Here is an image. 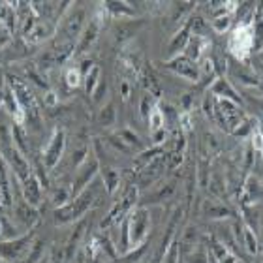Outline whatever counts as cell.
<instances>
[{
    "label": "cell",
    "instance_id": "4",
    "mask_svg": "<svg viewBox=\"0 0 263 263\" xmlns=\"http://www.w3.org/2000/svg\"><path fill=\"white\" fill-rule=\"evenodd\" d=\"M10 83H11V90H13L17 102H19L23 113H25V122L34 128H38L40 126V113H38L36 98H34L32 92L28 90L27 85H23V81H19L17 77H11Z\"/></svg>",
    "mask_w": 263,
    "mask_h": 263
},
{
    "label": "cell",
    "instance_id": "36",
    "mask_svg": "<svg viewBox=\"0 0 263 263\" xmlns=\"http://www.w3.org/2000/svg\"><path fill=\"white\" fill-rule=\"evenodd\" d=\"M188 259H190V263H207V254L203 250H194Z\"/></svg>",
    "mask_w": 263,
    "mask_h": 263
},
{
    "label": "cell",
    "instance_id": "14",
    "mask_svg": "<svg viewBox=\"0 0 263 263\" xmlns=\"http://www.w3.org/2000/svg\"><path fill=\"white\" fill-rule=\"evenodd\" d=\"M167 66H170L173 71L184 76L186 79H192V81H197V77H199V70H197L196 66H194V62L190 61V59H186V57L175 59V61H171Z\"/></svg>",
    "mask_w": 263,
    "mask_h": 263
},
{
    "label": "cell",
    "instance_id": "8",
    "mask_svg": "<svg viewBox=\"0 0 263 263\" xmlns=\"http://www.w3.org/2000/svg\"><path fill=\"white\" fill-rule=\"evenodd\" d=\"M216 113L220 115V122L224 124L226 130L237 128L242 122V111L241 107H237V104L230 102V100H220L216 104Z\"/></svg>",
    "mask_w": 263,
    "mask_h": 263
},
{
    "label": "cell",
    "instance_id": "29",
    "mask_svg": "<svg viewBox=\"0 0 263 263\" xmlns=\"http://www.w3.org/2000/svg\"><path fill=\"white\" fill-rule=\"evenodd\" d=\"M173 188H175V184L173 182H170V184H165V186H162L160 190H156V192L153 194V196L145 197V201H153V203H160L162 199H167V197L173 194Z\"/></svg>",
    "mask_w": 263,
    "mask_h": 263
},
{
    "label": "cell",
    "instance_id": "16",
    "mask_svg": "<svg viewBox=\"0 0 263 263\" xmlns=\"http://www.w3.org/2000/svg\"><path fill=\"white\" fill-rule=\"evenodd\" d=\"M102 182L109 194H113L121 184V173L115 167H102Z\"/></svg>",
    "mask_w": 263,
    "mask_h": 263
},
{
    "label": "cell",
    "instance_id": "23",
    "mask_svg": "<svg viewBox=\"0 0 263 263\" xmlns=\"http://www.w3.org/2000/svg\"><path fill=\"white\" fill-rule=\"evenodd\" d=\"M147 122H148V128H151V132H153V134H154V132H158V130H164L165 113L158 104L153 107V111H151V115H148Z\"/></svg>",
    "mask_w": 263,
    "mask_h": 263
},
{
    "label": "cell",
    "instance_id": "41",
    "mask_svg": "<svg viewBox=\"0 0 263 263\" xmlns=\"http://www.w3.org/2000/svg\"><path fill=\"white\" fill-rule=\"evenodd\" d=\"M77 263H83V259H79V261H77Z\"/></svg>",
    "mask_w": 263,
    "mask_h": 263
},
{
    "label": "cell",
    "instance_id": "5",
    "mask_svg": "<svg viewBox=\"0 0 263 263\" xmlns=\"http://www.w3.org/2000/svg\"><path fill=\"white\" fill-rule=\"evenodd\" d=\"M137 201V186H128L122 192L121 201L113 205V209L109 211V214L105 216V220L102 222V228H109V226L121 222L122 218H126L128 213L134 209V203Z\"/></svg>",
    "mask_w": 263,
    "mask_h": 263
},
{
    "label": "cell",
    "instance_id": "9",
    "mask_svg": "<svg viewBox=\"0 0 263 263\" xmlns=\"http://www.w3.org/2000/svg\"><path fill=\"white\" fill-rule=\"evenodd\" d=\"M98 162L94 158H90L87 162H83V165L79 167V171H77V175H76V181H73V186H71V197H76L79 196V194L85 190V188L92 182V179L96 177V173H98Z\"/></svg>",
    "mask_w": 263,
    "mask_h": 263
},
{
    "label": "cell",
    "instance_id": "25",
    "mask_svg": "<svg viewBox=\"0 0 263 263\" xmlns=\"http://www.w3.org/2000/svg\"><path fill=\"white\" fill-rule=\"evenodd\" d=\"M242 248L247 250V252H250V254H258V239L254 237V233H252V230L250 228H245L242 230Z\"/></svg>",
    "mask_w": 263,
    "mask_h": 263
},
{
    "label": "cell",
    "instance_id": "7",
    "mask_svg": "<svg viewBox=\"0 0 263 263\" xmlns=\"http://www.w3.org/2000/svg\"><path fill=\"white\" fill-rule=\"evenodd\" d=\"M34 239V233H28L27 237L15 239V241H2L0 242V258L8 261H17L19 258L27 256L30 250V241Z\"/></svg>",
    "mask_w": 263,
    "mask_h": 263
},
{
    "label": "cell",
    "instance_id": "38",
    "mask_svg": "<svg viewBox=\"0 0 263 263\" xmlns=\"http://www.w3.org/2000/svg\"><path fill=\"white\" fill-rule=\"evenodd\" d=\"M165 139V130H158V132H154L153 134V141L154 145H162Z\"/></svg>",
    "mask_w": 263,
    "mask_h": 263
},
{
    "label": "cell",
    "instance_id": "35",
    "mask_svg": "<svg viewBox=\"0 0 263 263\" xmlns=\"http://www.w3.org/2000/svg\"><path fill=\"white\" fill-rule=\"evenodd\" d=\"M153 107H154V105H151V98H148V96H145V98L141 100V117H143V119H148V115H151Z\"/></svg>",
    "mask_w": 263,
    "mask_h": 263
},
{
    "label": "cell",
    "instance_id": "18",
    "mask_svg": "<svg viewBox=\"0 0 263 263\" xmlns=\"http://www.w3.org/2000/svg\"><path fill=\"white\" fill-rule=\"evenodd\" d=\"M203 213L207 218H226V216H230L231 211L226 205L222 203H213V201H205L203 205Z\"/></svg>",
    "mask_w": 263,
    "mask_h": 263
},
{
    "label": "cell",
    "instance_id": "13",
    "mask_svg": "<svg viewBox=\"0 0 263 263\" xmlns=\"http://www.w3.org/2000/svg\"><path fill=\"white\" fill-rule=\"evenodd\" d=\"M98 32H100V23L96 21V19H92L87 27L83 28V34H81V38H79V44H77V49H76L77 55H81V53L90 49V45L98 38Z\"/></svg>",
    "mask_w": 263,
    "mask_h": 263
},
{
    "label": "cell",
    "instance_id": "19",
    "mask_svg": "<svg viewBox=\"0 0 263 263\" xmlns=\"http://www.w3.org/2000/svg\"><path fill=\"white\" fill-rule=\"evenodd\" d=\"M98 122H100V126H104V128L113 126L117 122V109L113 102H107V104L102 107V111H100V115H98Z\"/></svg>",
    "mask_w": 263,
    "mask_h": 263
},
{
    "label": "cell",
    "instance_id": "39",
    "mask_svg": "<svg viewBox=\"0 0 263 263\" xmlns=\"http://www.w3.org/2000/svg\"><path fill=\"white\" fill-rule=\"evenodd\" d=\"M4 94H6V85H4V77L0 76V104L4 102Z\"/></svg>",
    "mask_w": 263,
    "mask_h": 263
},
{
    "label": "cell",
    "instance_id": "22",
    "mask_svg": "<svg viewBox=\"0 0 263 263\" xmlns=\"http://www.w3.org/2000/svg\"><path fill=\"white\" fill-rule=\"evenodd\" d=\"M115 137L119 139V141L124 143L128 148H132V151L141 147V139H139V136H137L136 132H132L130 128H122V130H119L115 134Z\"/></svg>",
    "mask_w": 263,
    "mask_h": 263
},
{
    "label": "cell",
    "instance_id": "2",
    "mask_svg": "<svg viewBox=\"0 0 263 263\" xmlns=\"http://www.w3.org/2000/svg\"><path fill=\"white\" fill-rule=\"evenodd\" d=\"M151 231V213L145 207H136L128 213V237L130 250L143 247Z\"/></svg>",
    "mask_w": 263,
    "mask_h": 263
},
{
    "label": "cell",
    "instance_id": "37",
    "mask_svg": "<svg viewBox=\"0 0 263 263\" xmlns=\"http://www.w3.org/2000/svg\"><path fill=\"white\" fill-rule=\"evenodd\" d=\"M44 102H45V105H49V107H53V105L59 104V96H57L55 90H47V92H45Z\"/></svg>",
    "mask_w": 263,
    "mask_h": 263
},
{
    "label": "cell",
    "instance_id": "21",
    "mask_svg": "<svg viewBox=\"0 0 263 263\" xmlns=\"http://www.w3.org/2000/svg\"><path fill=\"white\" fill-rule=\"evenodd\" d=\"M203 47H205V40L201 36H190L186 44V59L190 61H197L203 53Z\"/></svg>",
    "mask_w": 263,
    "mask_h": 263
},
{
    "label": "cell",
    "instance_id": "17",
    "mask_svg": "<svg viewBox=\"0 0 263 263\" xmlns=\"http://www.w3.org/2000/svg\"><path fill=\"white\" fill-rule=\"evenodd\" d=\"M15 216L21 220L23 224H34L36 220H38V213H36V207L32 205H28V203H17L15 207Z\"/></svg>",
    "mask_w": 263,
    "mask_h": 263
},
{
    "label": "cell",
    "instance_id": "12",
    "mask_svg": "<svg viewBox=\"0 0 263 263\" xmlns=\"http://www.w3.org/2000/svg\"><path fill=\"white\" fill-rule=\"evenodd\" d=\"M23 196H25L28 205H32V207H38L42 201V182L34 173L27 181H23Z\"/></svg>",
    "mask_w": 263,
    "mask_h": 263
},
{
    "label": "cell",
    "instance_id": "28",
    "mask_svg": "<svg viewBox=\"0 0 263 263\" xmlns=\"http://www.w3.org/2000/svg\"><path fill=\"white\" fill-rule=\"evenodd\" d=\"M230 23H231V11L222 10L220 13H216V17H214L213 27L216 28L218 32H224V30H228V27H230Z\"/></svg>",
    "mask_w": 263,
    "mask_h": 263
},
{
    "label": "cell",
    "instance_id": "32",
    "mask_svg": "<svg viewBox=\"0 0 263 263\" xmlns=\"http://www.w3.org/2000/svg\"><path fill=\"white\" fill-rule=\"evenodd\" d=\"M196 241H197L196 228H188V230L184 231V237H182V241H181V247L182 248H194V247H196Z\"/></svg>",
    "mask_w": 263,
    "mask_h": 263
},
{
    "label": "cell",
    "instance_id": "31",
    "mask_svg": "<svg viewBox=\"0 0 263 263\" xmlns=\"http://www.w3.org/2000/svg\"><path fill=\"white\" fill-rule=\"evenodd\" d=\"M44 247L45 242L44 241H36L34 245H30V250H28V256L25 258L27 263H36L40 258H42V254H44Z\"/></svg>",
    "mask_w": 263,
    "mask_h": 263
},
{
    "label": "cell",
    "instance_id": "15",
    "mask_svg": "<svg viewBox=\"0 0 263 263\" xmlns=\"http://www.w3.org/2000/svg\"><path fill=\"white\" fill-rule=\"evenodd\" d=\"M213 92L218 96V98L222 100H230V102H233V104H241V98H239V94L235 92V88L231 87L230 83L226 81V79H220V81L214 83V87H213Z\"/></svg>",
    "mask_w": 263,
    "mask_h": 263
},
{
    "label": "cell",
    "instance_id": "34",
    "mask_svg": "<svg viewBox=\"0 0 263 263\" xmlns=\"http://www.w3.org/2000/svg\"><path fill=\"white\" fill-rule=\"evenodd\" d=\"M177 256H179V245H177V242H173L170 252H165L164 263H177Z\"/></svg>",
    "mask_w": 263,
    "mask_h": 263
},
{
    "label": "cell",
    "instance_id": "1",
    "mask_svg": "<svg viewBox=\"0 0 263 263\" xmlns=\"http://www.w3.org/2000/svg\"><path fill=\"white\" fill-rule=\"evenodd\" d=\"M98 192H100V182L98 181L90 182L79 196H76L71 199V203H68V205H64V207H61V209H57L55 222L59 226H64V224L73 222V220H77L81 214H85L88 209L92 207V203L96 201V197H98Z\"/></svg>",
    "mask_w": 263,
    "mask_h": 263
},
{
    "label": "cell",
    "instance_id": "10",
    "mask_svg": "<svg viewBox=\"0 0 263 263\" xmlns=\"http://www.w3.org/2000/svg\"><path fill=\"white\" fill-rule=\"evenodd\" d=\"M165 160L167 158H164L162 154L151 160V162L139 171V175H137V188H148L154 181H158L160 177H162V171H164Z\"/></svg>",
    "mask_w": 263,
    "mask_h": 263
},
{
    "label": "cell",
    "instance_id": "27",
    "mask_svg": "<svg viewBox=\"0 0 263 263\" xmlns=\"http://www.w3.org/2000/svg\"><path fill=\"white\" fill-rule=\"evenodd\" d=\"M104 6L111 15H134V10L128 8L126 2H105Z\"/></svg>",
    "mask_w": 263,
    "mask_h": 263
},
{
    "label": "cell",
    "instance_id": "24",
    "mask_svg": "<svg viewBox=\"0 0 263 263\" xmlns=\"http://www.w3.org/2000/svg\"><path fill=\"white\" fill-rule=\"evenodd\" d=\"M70 196H71V192L68 190V188L59 186V188H55V192H53V196H51V201H53V205H55L57 209H61L70 203Z\"/></svg>",
    "mask_w": 263,
    "mask_h": 263
},
{
    "label": "cell",
    "instance_id": "40",
    "mask_svg": "<svg viewBox=\"0 0 263 263\" xmlns=\"http://www.w3.org/2000/svg\"><path fill=\"white\" fill-rule=\"evenodd\" d=\"M122 98H128V83H122Z\"/></svg>",
    "mask_w": 263,
    "mask_h": 263
},
{
    "label": "cell",
    "instance_id": "3",
    "mask_svg": "<svg viewBox=\"0 0 263 263\" xmlns=\"http://www.w3.org/2000/svg\"><path fill=\"white\" fill-rule=\"evenodd\" d=\"M254 47V23L252 13H248L245 21L237 23L235 30L230 38V49L239 61H247L248 53Z\"/></svg>",
    "mask_w": 263,
    "mask_h": 263
},
{
    "label": "cell",
    "instance_id": "20",
    "mask_svg": "<svg viewBox=\"0 0 263 263\" xmlns=\"http://www.w3.org/2000/svg\"><path fill=\"white\" fill-rule=\"evenodd\" d=\"M141 27V21H134V25H126V23H119L115 27V36H117V42L122 44V42H126L130 40L134 34H136L137 28Z\"/></svg>",
    "mask_w": 263,
    "mask_h": 263
},
{
    "label": "cell",
    "instance_id": "30",
    "mask_svg": "<svg viewBox=\"0 0 263 263\" xmlns=\"http://www.w3.org/2000/svg\"><path fill=\"white\" fill-rule=\"evenodd\" d=\"M188 28H190V25L182 28L179 34H175V38L171 40V44H170V53H175L177 49H181L182 45L188 44V40H190V38H186V36H188Z\"/></svg>",
    "mask_w": 263,
    "mask_h": 263
},
{
    "label": "cell",
    "instance_id": "42",
    "mask_svg": "<svg viewBox=\"0 0 263 263\" xmlns=\"http://www.w3.org/2000/svg\"><path fill=\"white\" fill-rule=\"evenodd\" d=\"M94 263H100V261H94Z\"/></svg>",
    "mask_w": 263,
    "mask_h": 263
},
{
    "label": "cell",
    "instance_id": "11",
    "mask_svg": "<svg viewBox=\"0 0 263 263\" xmlns=\"http://www.w3.org/2000/svg\"><path fill=\"white\" fill-rule=\"evenodd\" d=\"M83 23H85V10L77 8L71 13H68L64 21L61 23V36H64L66 40H73L79 36V32L83 30Z\"/></svg>",
    "mask_w": 263,
    "mask_h": 263
},
{
    "label": "cell",
    "instance_id": "33",
    "mask_svg": "<svg viewBox=\"0 0 263 263\" xmlns=\"http://www.w3.org/2000/svg\"><path fill=\"white\" fill-rule=\"evenodd\" d=\"M98 76H100V70H98V66H94L92 70L88 71L87 76H85V81H87V90L90 94L94 92V88H96V85H98Z\"/></svg>",
    "mask_w": 263,
    "mask_h": 263
},
{
    "label": "cell",
    "instance_id": "26",
    "mask_svg": "<svg viewBox=\"0 0 263 263\" xmlns=\"http://www.w3.org/2000/svg\"><path fill=\"white\" fill-rule=\"evenodd\" d=\"M81 77H83V73H81V70H79L77 66H70V68H66L64 81H66V85H68V87H71V88L79 87V85H81Z\"/></svg>",
    "mask_w": 263,
    "mask_h": 263
},
{
    "label": "cell",
    "instance_id": "6",
    "mask_svg": "<svg viewBox=\"0 0 263 263\" xmlns=\"http://www.w3.org/2000/svg\"><path fill=\"white\" fill-rule=\"evenodd\" d=\"M66 147V134L64 130H55V134L51 136L47 147L44 148V156H42V162L47 170H53L57 167V164L61 162L62 154H64Z\"/></svg>",
    "mask_w": 263,
    "mask_h": 263
}]
</instances>
